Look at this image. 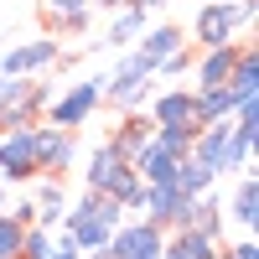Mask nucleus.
<instances>
[{
	"label": "nucleus",
	"instance_id": "nucleus-1",
	"mask_svg": "<svg viewBox=\"0 0 259 259\" xmlns=\"http://www.w3.org/2000/svg\"><path fill=\"white\" fill-rule=\"evenodd\" d=\"M62 62V41L57 36H31L16 47H0V73L6 78H41Z\"/></svg>",
	"mask_w": 259,
	"mask_h": 259
},
{
	"label": "nucleus",
	"instance_id": "nucleus-2",
	"mask_svg": "<svg viewBox=\"0 0 259 259\" xmlns=\"http://www.w3.org/2000/svg\"><path fill=\"white\" fill-rule=\"evenodd\" d=\"M249 26H244V11L239 0H202L197 21H192V41L197 47H223V41H239Z\"/></svg>",
	"mask_w": 259,
	"mask_h": 259
},
{
	"label": "nucleus",
	"instance_id": "nucleus-3",
	"mask_svg": "<svg viewBox=\"0 0 259 259\" xmlns=\"http://www.w3.org/2000/svg\"><path fill=\"white\" fill-rule=\"evenodd\" d=\"M99 104H104V78H83V83H73L68 94L47 99L41 119H47V124H57V130H78L83 119L99 109Z\"/></svg>",
	"mask_w": 259,
	"mask_h": 259
},
{
	"label": "nucleus",
	"instance_id": "nucleus-4",
	"mask_svg": "<svg viewBox=\"0 0 259 259\" xmlns=\"http://www.w3.org/2000/svg\"><path fill=\"white\" fill-rule=\"evenodd\" d=\"M161 244H166V228L135 212L109 233V259H161Z\"/></svg>",
	"mask_w": 259,
	"mask_h": 259
},
{
	"label": "nucleus",
	"instance_id": "nucleus-5",
	"mask_svg": "<svg viewBox=\"0 0 259 259\" xmlns=\"http://www.w3.org/2000/svg\"><path fill=\"white\" fill-rule=\"evenodd\" d=\"M31 161L36 171H52V177H62L73 161H78V140H73V130H57L47 119H36L31 124Z\"/></svg>",
	"mask_w": 259,
	"mask_h": 259
},
{
	"label": "nucleus",
	"instance_id": "nucleus-6",
	"mask_svg": "<svg viewBox=\"0 0 259 259\" xmlns=\"http://www.w3.org/2000/svg\"><path fill=\"white\" fill-rule=\"evenodd\" d=\"M36 177V161H31V124L6 130L0 135V182L6 187H26Z\"/></svg>",
	"mask_w": 259,
	"mask_h": 259
},
{
	"label": "nucleus",
	"instance_id": "nucleus-7",
	"mask_svg": "<svg viewBox=\"0 0 259 259\" xmlns=\"http://www.w3.org/2000/svg\"><path fill=\"white\" fill-rule=\"evenodd\" d=\"M239 47H244V36H239V41H223V47H202V57H192L197 89H207V83H228L233 62H239Z\"/></svg>",
	"mask_w": 259,
	"mask_h": 259
},
{
	"label": "nucleus",
	"instance_id": "nucleus-8",
	"mask_svg": "<svg viewBox=\"0 0 259 259\" xmlns=\"http://www.w3.org/2000/svg\"><path fill=\"white\" fill-rule=\"evenodd\" d=\"M145 114H150V124H187V130H197L192 124V89H166V94H150V104H145Z\"/></svg>",
	"mask_w": 259,
	"mask_h": 259
},
{
	"label": "nucleus",
	"instance_id": "nucleus-9",
	"mask_svg": "<svg viewBox=\"0 0 259 259\" xmlns=\"http://www.w3.org/2000/svg\"><path fill=\"white\" fill-rule=\"evenodd\" d=\"M31 197H36V223L57 228V223H62V207H68L62 177H52V171H36V177H31Z\"/></svg>",
	"mask_w": 259,
	"mask_h": 259
},
{
	"label": "nucleus",
	"instance_id": "nucleus-10",
	"mask_svg": "<svg viewBox=\"0 0 259 259\" xmlns=\"http://www.w3.org/2000/svg\"><path fill=\"white\" fill-rule=\"evenodd\" d=\"M161 259H218V239H207L197 228H166Z\"/></svg>",
	"mask_w": 259,
	"mask_h": 259
},
{
	"label": "nucleus",
	"instance_id": "nucleus-11",
	"mask_svg": "<svg viewBox=\"0 0 259 259\" xmlns=\"http://www.w3.org/2000/svg\"><path fill=\"white\" fill-rule=\"evenodd\" d=\"M150 130H156V124H150V114H145V109H140V114H124V119L114 124V135L104 140V145H109L119 161H135V150L150 140Z\"/></svg>",
	"mask_w": 259,
	"mask_h": 259
},
{
	"label": "nucleus",
	"instance_id": "nucleus-12",
	"mask_svg": "<svg viewBox=\"0 0 259 259\" xmlns=\"http://www.w3.org/2000/svg\"><path fill=\"white\" fill-rule=\"evenodd\" d=\"M177 202H182V187L177 182H145V202H140V218L171 228V218H177Z\"/></svg>",
	"mask_w": 259,
	"mask_h": 259
},
{
	"label": "nucleus",
	"instance_id": "nucleus-13",
	"mask_svg": "<svg viewBox=\"0 0 259 259\" xmlns=\"http://www.w3.org/2000/svg\"><path fill=\"white\" fill-rule=\"evenodd\" d=\"M145 78H156V57H150L145 47H130V52L114 62V73H104V89H119V83H145Z\"/></svg>",
	"mask_w": 259,
	"mask_h": 259
},
{
	"label": "nucleus",
	"instance_id": "nucleus-14",
	"mask_svg": "<svg viewBox=\"0 0 259 259\" xmlns=\"http://www.w3.org/2000/svg\"><path fill=\"white\" fill-rule=\"evenodd\" d=\"M124 166H130V161H119L109 145H99L94 156L83 161V187H89V192H109V187H114V177H119Z\"/></svg>",
	"mask_w": 259,
	"mask_h": 259
},
{
	"label": "nucleus",
	"instance_id": "nucleus-15",
	"mask_svg": "<svg viewBox=\"0 0 259 259\" xmlns=\"http://www.w3.org/2000/svg\"><path fill=\"white\" fill-rule=\"evenodd\" d=\"M145 16H150L145 6H119V11H114V21H109V31H104V41H114V47H130V41H140V31L150 26Z\"/></svg>",
	"mask_w": 259,
	"mask_h": 259
},
{
	"label": "nucleus",
	"instance_id": "nucleus-16",
	"mask_svg": "<svg viewBox=\"0 0 259 259\" xmlns=\"http://www.w3.org/2000/svg\"><path fill=\"white\" fill-rule=\"evenodd\" d=\"M228 218L239 223V233H254V218H259V187H254V177H244L239 187H233V197H228Z\"/></svg>",
	"mask_w": 259,
	"mask_h": 259
},
{
	"label": "nucleus",
	"instance_id": "nucleus-17",
	"mask_svg": "<svg viewBox=\"0 0 259 259\" xmlns=\"http://www.w3.org/2000/svg\"><path fill=\"white\" fill-rule=\"evenodd\" d=\"M104 197H114V202L124 207V218H135V212H140V202H145V182H140V171H135V166H124Z\"/></svg>",
	"mask_w": 259,
	"mask_h": 259
},
{
	"label": "nucleus",
	"instance_id": "nucleus-18",
	"mask_svg": "<svg viewBox=\"0 0 259 259\" xmlns=\"http://www.w3.org/2000/svg\"><path fill=\"white\" fill-rule=\"evenodd\" d=\"M177 187L187 192V197H207V192L218 187V177H212L197 156H182V166H177Z\"/></svg>",
	"mask_w": 259,
	"mask_h": 259
},
{
	"label": "nucleus",
	"instance_id": "nucleus-19",
	"mask_svg": "<svg viewBox=\"0 0 259 259\" xmlns=\"http://www.w3.org/2000/svg\"><path fill=\"white\" fill-rule=\"evenodd\" d=\"M140 47H145L150 57L161 62L166 52H177V47H187V31H182V26H171V21H166V26H145V31H140Z\"/></svg>",
	"mask_w": 259,
	"mask_h": 259
},
{
	"label": "nucleus",
	"instance_id": "nucleus-20",
	"mask_svg": "<svg viewBox=\"0 0 259 259\" xmlns=\"http://www.w3.org/2000/svg\"><path fill=\"white\" fill-rule=\"evenodd\" d=\"M104 99H109L119 114H140L145 104H150V78H145V83H119V89H104Z\"/></svg>",
	"mask_w": 259,
	"mask_h": 259
},
{
	"label": "nucleus",
	"instance_id": "nucleus-21",
	"mask_svg": "<svg viewBox=\"0 0 259 259\" xmlns=\"http://www.w3.org/2000/svg\"><path fill=\"white\" fill-rule=\"evenodd\" d=\"M192 135H197V130H187V124H156L150 130V140H156L161 150H171V156H192Z\"/></svg>",
	"mask_w": 259,
	"mask_h": 259
},
{
	"label": "nucleus",
	"instance_id": "nucleus-22",
	"mask_svg": "<svg viewBox=\"0 0 259 259\" xmlns=\"http://www.w3.org/2000/svg\"><path fill=\"white\" fill-rule=\"evenodd\" d=\"M52 249V228L47 223H26L21 228V259H41Z\"/></svg>",
	"mask_w": 259,
	"mask_h": 259
},
{
	"label": "nucleus",
	"instance_id": "nucleus-23",
	"mask_svg": "<svg viewBox=\"0 0 259 259\" xmlns=\"http://www.w3.org/2000/svg\"><path fill=\"white\" fill-rule=\"evenodd\" d=\"M192 73V47H177V52H166L161 62H156V78H171V83H182Z\"/></svg>",
	"mask_w": 259,
	"mask_h": 259
},
{
	"label": "nucleus",
	"instance_id": "nucleus-24",
	"mask_svg": "<svg viewBox=\"0 0 259 259\" xmlns=\"http://www.w3.org/2000/svg\"><path fill=\"white\" fill-rule=\"evenodd\" d=\"M89 16H94V6H89V11H68V16L47 21V26H52L57 41H62V36H89Z\"/></svg>",
	"mask_w": 259,
	"mask_h": 259
},
{
	"label": "nucleus",
	"instance_id": "nucleus-25",
	"mask_svg": "<svg viewBox=\"0 0 259 259\" xmlns=\"http://www.w3.org/2000/svg\"><path fill=\"white\" fill-rule=\"evenodd\" d=\"M0 259H21V223L0 212Z\"/></svg>",
	"mask_w": 259,
	"mask_h": 259
},
{
	"label": "nucleus",
	"instance_id": "nucleus-26",
	"mask_svg": "<svg viewBox=\"0 0 259 259\" xmlns=\"http://www.w3.org/2000/svg\"><path fill=\"white\" fill-rule=\"evenodd\" d=\"M218 259H259V254L249 233H239V239H218Z\"/></svg>",
	"mask_w": 259,
	"mask_h": 259
},
{
	"label": "nucleus",
	"instance_id": "nucleus-27",
	"mask_svg": "<svg viewBox=\"0 0 259 259\" xmlns=\"http://www.w3.org/2000/svg\"><path fill=\"white\" fill-rule=\"evenodd\" d=\"M6 212L26 228V223H36V197H31V192H16V202H6Z\"/></svg>",
	"mask_w": 259,
	"mask_h": 259
},
{
	"label": "nucleus",
	"instance_id": "nucleus-28",
	"mask_svg": "<svg viewBox=\"0 0 259 259\" xmlns=\"http://www.w3.org/2000/svg\"><path fill=\"white\" fill-rule=\"evenodd\" d=\"M41 259H83V249H78L68 233H62V228H52V249L41 254Z\"/></svg>",
	"mask_w": 259,
	"mask_h": 259
},
{
	"label": "nucleus",
	"instance_id": "nucleus-29",
	"mask_svg": "<svg viewBox=\"0 0 259 259\" xmlns=\"http://www.w3.org/2000/svg\"><path fill=\"white\" fill-rule=\"evenodd\" d=\"M36 6H41L47 21H57V16H68V11H89V0H36Z\"/></svg>",
	"mask_w": 259,
	"mask_h": 259
},
{
	"label": "nucleus",
	"instance_id": "nucleus-30",
	"mask_svg": "<svg viewBox=\"0 0 259 259\" xmlns=\"http://www.w3.org/2000/svg\"><path fill=\"white\" fill-rule=\"evenodd\" d=\"M26 83H31V78H6V73H0V104L21 99V94H26Z\"/></svg>",
	"mask_w": 259,
	"mask_h": 259
},
{
	"label": "nucleus",
	"instance_id": "nucleus-31",
	"mask_svg": "<svg viewBox=\"0 0 259 259\" xmlns=\"http://www.w3.org/2000/svg\"><path fill=\"white\" fill-rule=\"evenodd\" d=\"M140 6H145V11H156V6H171V0H140Z\"/></svg>",
	"mask_w": 259,
	"mask_h": 259
}]
</instances>
